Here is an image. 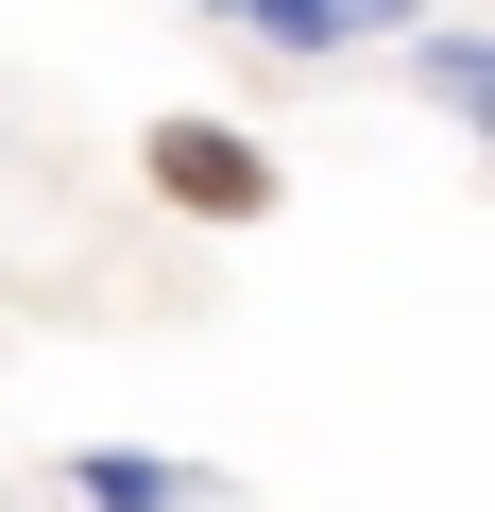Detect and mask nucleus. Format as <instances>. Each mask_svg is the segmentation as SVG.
Instances as JSON below:
<instances>
[{
	"label": "nucleus",
	"mask_w": 495,
	"mask_h": 512,
	"mask_svg": "<svg viewBox=\"0 0 495 512\" xmlns=\"http://www.w3.org/2000/svg\"><path fill=\"white\" fill-rule=\"evenodd\" d=\"M205 18L239 52H274V69H342V52H410L444 0H205Z\"/></svg>",
	"instance_id": "nucleus-1"
},
{
	"label": "nucleus",
	"mask_w": 495,
	"mask_h": 512,
	"mask_svg": "<svg viewBox=\"0 0 495 512\" xmlns=\"http://www.w3.org/2000/svg\"><path fill=\"white\" fill-rule=\"evenodd\" d=\"M137 154H154V188H171L188 222H257V205H274V154L239 137V120H205V103H188V120H154Z\"/></svg>",
	"instance_id": "nucleus-2"
},
{
	"label": "nucleus",
	"mask_w": 495,
	"mask_h": 512,
	"mask_svg": "<svg viewBox=\"0 0 495 512\" xmlns=\"http://www.w3.org/2000/svg\"><path fill=\"white\" fill-rule=\"evenodd\" d=\"M52 495H69V512H239L205 461H154V444H69Z\"/></svg>",
	"instance_id": "nucleus-3"
},
{
	"label": "nucleus",
	"mask_w": 495,
	"mask_h": 512,
	"mask_svg": "<svg viewBox=\"0 0 495 512\" xmlns=\"http://www.w3.org/2000/svg\"><path fill=\"white\" fill-rule=\"evenodd\" d=\"M410 103H427V120H478V103H495V35H478V18H427V35H410Z\"/></svg>",
	"instance_id": "nucleus-4"
}]
</instances>
